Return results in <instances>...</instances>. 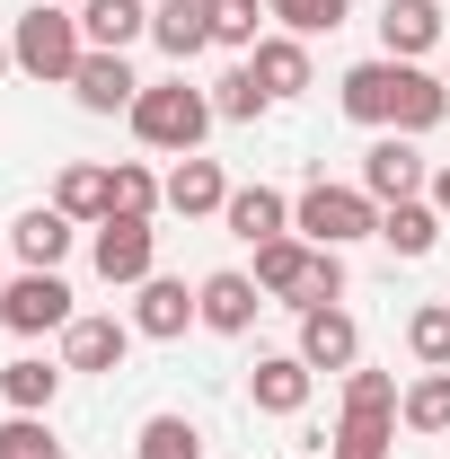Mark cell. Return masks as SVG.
Wrapping results in <instances>:
<instances>
[{
  "instance_id": "1",
  "label": "cell",
  "mask_w": 450,
  "mask_h": 459,
  "mask_svg": "<svg viewBox=\"0 0 450 459\" xmlns=\"http://www.w3.org/2000/svg\"><path fill=\"white\" fill-rule=\"evenodd\" d=\"M336 107L353 115V124H371V133H406V142H424V133L450 115V80H433L424 62L371 54V62H353V71L336 80Z\"/></svg>"
},
{
  "instance_id": "2",
  "label": "cell",
  "mask_w": 450,
  "mask_h": 459,
  "mask_svg": "<svg viewBox=\"0 0 450 459\" xmlns=\"http://www.w3.org/2000/svg\"><path fill=\"white\" fill-rule=\"evenodd\" d=\"M256 291L282 300V309H327V300H344V247H309L300 230L265 238L256 247Z\"/></svg>"
},
{
  "instance_id": "3",
  "label": "cell",
  "mask_w": 450,
  "mask_h": 459,
  "mask_svg": "<svg viewBox=\"0 0 450 459\" xmlns=\"http://www.w3.org/2000/svg\"><path fill=\"white\" fill-rule=\"evenodd\" d=\"M212 124H221V115H212V98H203L186 71H177V80H142V98H133V133H142V151H169V160H195Z\"/></svg>"
},
{
  "instance_id": "4",
  "label": "cell",
  "mask_w": 450,
  "mask_h": 459,
  "mask_svg": "<svg viewBox=\"0 0 450 459\" xmlns=\"http://www.w3.org/2000/svg\"><path fill=\"white\" fill-rule=\"evenodd\" d=\"M9 54L27 80H45V89H71V71L89 54V36H80V9H62V0H36V9H18V27H9Z\"/></svg>"
},
{
  "instance_id": "5",
  "label": "cell",
  "mask_w": 450,
  "mask_h": 459,
  "mask_svg": "<svg viewBox=\"0 0 450 459\" xmlns=\"http://www.w3.org/2000/svg\"><path fill=\"white\" fill-rule=\"evenodd\" d=\"M291 230L309 238V247H353V238H380V204L362 195V186H309L300 204H291Z\"/></svg>"
},
{
  "instance_id": "6",
  "label": "cell",
  "mask_w": 450,
  "mask_h": 459,
  "mask_svg": "<svg viewBox=\"0 0 450 459\" xmlns=\"http://www.w3.org/2000/svg\"><path fill=\"white\" fill-rule=\"evenodd\" d=\"M89 265H98L107 283H151V274H160V230L133 221V212H107L98 238H89Z\"/></svg>"
},
{
  "instance_id": "7",
  "label": "cell",
  "mask_w": 450,
  "mask_h": 459,
  "mask_svg": "<svg viewBox=\"0 0 450 459\" xmlns=\"http://www.w3.org/2000/svg\"><path fill=\"white\" fill-rule=\"evenodd\" d=\"M71 318H80V309H71V283H62V274H36V265H27L18 283L0 291V327H9V336H62Z\"/></svg>"
},
{
  "instance_id": "8",
  "label": "cell",
  "mask_w": 450,
  "mask_h": 459,
  "mask_svg": "<svg viewBox=\"0 0 450 459\" xmlns=\"http://www.w3.org/2000/svg\"><path fill=\"white\" fill-rule=\"evenodd\" d=\"M371 204H415V195H433V169H424V151L406 142V133H380L371 151H362V177H353Z\"/></svg>"
},
{
  "instance_id": "9",
  "label": "cell",
  "mask_w": 450,
  "mask_h": 459,
  "mask_svg": "<svg viewBox=\"0 0 450 459\" xmlns=\"http://www.w3.org/2000/svg\"><path fill=\"white\" fill-rule=\"evenodd\" d=\"M186 327H203V300L177 283V274H151V283H133V336L177 344Z\"/></svg>"
},
{
  "instance_id": "10",
  "label": "cell",
  "mask_w": 450,
  "mask_h": 459,
  "mask_svg": "<svg viewBox=\"0 0 450 459\" xmlns=\"http://www.w3.org/2000/svg\"><path fill=\"white\" fill-rule=\"evenodd\" d=\"M133 353V318H107V309H80L62 327V371H124Z\"/></svg>"
},
{
  "instance_id": "11",
  "label": "cell",
  "mask_w": 450,
  "mask_h": 459,
  "mask_svg": "<svg viewBox=\"0 0 450 459\" xmlns=\"http://www.w3.org/2000/svg\"><path fill=\"white\" fill-rule=\"evenodd\" d=\"M309 371H353L362 362V327H353V309H300V344H291Z\"/></svg>"
},
{
  "instance_id": "12",
  "label": "cell",
  "mask_w": 450,
  "mask_h": 459,
  "mask_svg": "<svg viewBox=\"0 0 450 459\" xmlns=\"http://www.w3.org/2000/svg\"><path fill=\"white\" fill-rule=\"evenodd\" d=\"M309 389H318V371L300 353H256V371H247V406L256 415H300Z\"/></svg>"
},
{
  "instance_id": "13",
  "label": "cell",
  "mask_w": 450,
  "mask_h": 459,
  "mask_svg": "<svg viewBox=\"0 0 450 459\" xmlns=\"http://www.w3.org/2000/svg\"><path fill=\"white\" fill-rule=\"evenodd\" d=\"M195 300H203V327H212V336H247V327H256V309H265L256 274H238V265L203 274V283H195Z\"/></svg>"
},
{
  "instance_id": "14",
  "label": "cell",
  "mask_w": 450,
  "mask_h": 459,
  "mask_svg": "<svg viewBox=\"0 0 450 459\" xmlns=\"http://www.w3.org/2000/svg\"><path fill=\"white\" fill-rule=\"evenodd\" d=\"M71 238H80V221H71L62 204H36V212H18V221H9V247H18V265H36V274H62Z\"/></svg>"
},
{
  "instance_id": "15",
  "label": "cell",
  "mask_w": 450,
  "mask_h": 459,
  "mask_svg": "<svg viewBox=\"0 0 450 459\" xmlns=\"http://www.w3.org/2000/svg\"><path fill=\"white\" fill-rule=\"evenodd\" d=\"M71 98H80V115H133L142 80H133V62H124V54H80V71H71Z\"/></svg>"
},
{
  "instance_id": "16",
  "label": "cell",
  "mask_w": 450,
  "mask_h": 459,
  "mask_svg": "<svg viewBox=\"0 0 450 459\" xmlns=\"http://www.w3.org/2000/svg\"><path fill=\"white\" fill-rule=\"evenodd\" d=\"M442 204H433V195H415V204H380V247H389V256H406V265H424V256H433V247H442Z\"/></svg>"
},
{
  "instance_id": "17",
  "label": "cell",
  "mask_w": 450,
  "mask_h": 459,
  "mask_svg": "<svg viewBox=\"0 0 450 459\" xmlns=\"http://www.w3.org/2000/svg\"><path fill=\"white\" fill-rule=\"evenodd\" d=\"M221 230H229V238H247V247H265V238H291V195H274V186H229Z\"/></svg>"
},
{
  "instance_id": "18",
  "label": "cell",
  "mask_w": 450,
  "mask_h": 459,
  "mask_svg": "<svg viewBox=\"0 0 450 459\" xmlns=\"http://www.w3.org/2000/svg\"><path fill=\"white\" fill-rule=\"evenodd\" d=\"M433 45H442V0H389L380 9V54L424 62Z\"/></svg>"
},
{
  "instance_id": "19",
  "label": "cell",
  "mask_w": 450,
  "mask_h": 459,
  "mask_svg": "<svg viewBox=\"0 0 450 459\" xmlns=\"http://www.w3.org/2000/svg\"><path fill=\"white\" fill-rule=\"evenodd\" d=\"M221 204H229L221 160H203V151H195V160H177V169H169V212H177V221H212Z\"/></svg>"
},
{
  "instance_id": "20",
  "label": "cell",
  "mask_w": 450,
  "mask_h": 459,
  "mask_svg": "<svg viewBox=\"0 0 450 459\" xmlns=\"http://www.w3.org/2000/svg\"><path fill=\"white\" fill-rule=\"evenodd\" d=\"M80 36L89 54H124L151 36V0H80Z\"/></svg>"
},
{
  "instance_id": "21",
  "label": "cell",
  "mask_w": 450,
  "mask_h": 459,
  "mask_svg": "<svg viewBox=\"0 0 450 459\" xmlns=\"http://www.w3.org/2000/svg\"><path fill=\"white\" fill-rule=\"evenodd\" d=\"M151 45L186 71V62L212 45V9H203V0H160V9H151Z\"/></svg>"
},
{
  "instance_id": "22",
  "label": "cell",
  "mask_w": 450,
  "mask_h": 459,
  "mask_svg": "<svg viewBox=\"0 0 450 459\" xmlns=\"http://www.w3.org/2000/svg\"><path fill=\"white\" fill-rule=\"evenodd\" d=\"M247 71H256V80H265V98H300V89H309V45H300V36H265V45H256V54H247Z\"/></svg>"
},
{
  "instance_id": "23",
  "label": "cell",
  "mask_w": 450,
  "mask_h": 459,
  "mask_svg": "<svg viewBox=\"0 0 450 459\" xmlns=\"http://www.w3.org/2000/svg\"><path fill=\"white\" fill-rule=\"evenodd\" d=\"M0 398L18 406V415H45V406L62 398V362H45V353H18V362H0Z\"/></svg>"
},
{
  "instance_id": "24",
  "label": "cell",
  "mask_w": 450,
  "mask_h": 459,
  "mask_svg": "<svg viewBox=\"0 0 450 459\" xmlns=\"http://www.w3.org/2000/svg\"><path fill=\"white\" fill-rule=\"evenodd\" d=\"M169 204V177H151L142 160H115L107 169V212H133V221H151Z\"/></svg>"
},
{
  "instance_id": "25",
  "label": "cell",
  "mask_w": 450,
  "mask_h": 459,
  "mask_svg": "<svg viewBox=\"0 0 450 459\" xmlns=\"http://www.w3.org/2000/svg\"><path fill=\"white\" fill-rule=\"evenodd\" d=\"M397 424L406 433H450V371H415L406 398H397Z\"/></svg>"
},
{
  "instance_id": "26",
  "label": "cell",
  "mask_w": 450,
  "mask_h": 459,
  "mask_svg": "<svg viewBox=\"0 0 450 459\" xmlns=\"http://www.w3.org/2000/svg\"><path fill=\"white\" fill-rule=\"evenodd\" d=\"M54 204L71 212V221L98 230V221H107V169H98V160H71V169L54 177Z\"/></svg>"
},
{
  "instance_id": "27",
  "label": "cell",
  "mask_w": 450,
  "mask_h": 459,
  "mask_svg": "<svg viewBox=\"0 0 450 459\" xmlns=\"http://www.w3.org/2000/svg\"><path fill=\"white\" fill-rule=\"evenodd\" d=\"M203 9H212V45H229V54L265 45V18H274L265 0H203Z\"/></svg>"
},
{
  "instance_id": "28",
  "label": "cell",
  "mask_w": 450,
  "mask_h": 459,
  "mask_svg": "<svg viewBox=\"0 0 450 459\" xmlns=\"http://www.w3.org/2000/svg\"><path fill=\"white\" fill-rule=\"evenodd\" d=\"M265 107H274V98H265V80H256L247 62H229L221 80H212V115H221V124H256Z\"/></svg>"
},
{
  "instance_id": "29",
  "label": "cell",
  "mask_w": 450,
  "mask_h": 459,
  "mask_svg": "<svg viewBox=\"0 0 450 459\" xmlns=\"http://www.w3.org/2000/svg\"><path fill=\"white\" fill-rule=\"evenodd\" d=\"M406 353H415V371H450V300H424L406 318Z\"/></svg>"
},
{
  "instance_id": "30",
  "label": "cell",
  "mask_w": 450,
  "mask_h": 459,
  "mask_svg": "<svg viewBox=\"0 0 450 459\" xmlns=\"http://www.w3.org/2000/svg\"><path fill=\"white\" fill-rule=\"evenodd\" d=\"M133 459H203V433H195V415H151V424L133 433Z\"/></svg>"
},
{
  "instance_id": "31",
  "label": "cell",
  "mask_w": 450,
  "mask_h": 459,
  "mask_svg": "<svg viewBox=\"0 0 450 459\" xmlns=\"http://www.w3.org/2000/svg\"><path fill=\"white\" fill-rule=\"evenodd\" d=\"M389 442H397V415H336L327 459H389Z\"/></svg>"
},
{
  "instance_id": "32",
  "label": "cell",
  "mask_w": 450,
  "mask_h": 459,
  "mask_svg": "<svg viewBox=\"0 0 450 459\" xmlns=\"http://www.w3.org/2000/svg\"><path fill=\"white\" fill-rule=\"evenodd\" d=\"M397 371H371V362H353L344 371V415H397Z\"/></svg>"
},
{
  "instance_id": "33",
  "label": "cell",
  "mask_w": 450,
  "mask_h": 459,
  "mask_svg": "<svg viewBox=\"0 0 450 459\" xmlns=\"http://www.w3.org/2000/svg\"><path fill=\"white\" fill-rule=\"evenodd\" d=\"M265 9L282 18V36H300V45H309V36H336L344 18H353L344 0H265Z\"/></svg>"
},
{
  "instance_id": "34",
  "label": "cell",
  "mask_w": 450,
  "mask_h": 459,
  "mask_svg": "<svg viewBox=\"0 0 450 459\" xmlns=\"http://www.w3.org/2000/svg\"><path fill=\"white\" fill-rule=\"evenodd\" d=\"M0 459H71V451L54 442L45 415H9V424H0Z\"/></svg>"
},
{
  "instance_id": "35",
  "label": "cell",
  "mask_w": 450,
  "mask_h": 459,
  "mask_svg": "<svg viewBox=\"0 0 450 459\" xmlns=\"http://www.w3.org/2000/svg\"><path fill=\"white\" fill-rule=\"evenodd\" d=\"M433 204H442V221H450V169H433Z\"/></svg>"
},
{
  "instance_id": "36",
  "label": "cell",
  "mask_w": 450,
  "mask_h": 459,
  "mask_svg": "<svg viewBox=\"0 0 450 459\" xmlns=\"http://www.w3.org/2000/svg\"><path fill=\"white\" fill-rule=\"evenodd\" d=\"M9 71H18V54H9V36H0V80H9Z\"/></svg>"
},
{
  "instance_id": "37",
  "label": "cell",
  "mask_w": 450,
  "mask_h": 459,
  "mask_svg": "<svg viewBox=\"0 0 450 459\" xmlns=\"http://www.w3.org/2000/svg\"><path fill=\"white\" fill-rule=\"evenodd\" d=\"M62 9H80V0H62Z\"/></svg>"
},
{
  "instance_id": "38",
  "label": "cell",
  "mask_w": 450,
  "mask_h": 459,
  "mask_svg": "<svg viewBox=\"0 0 450 459\" xmlns=\"http://www.w3.org/2000/svg\"><path fill=\"white\" fill-rule=\"evenodd\" d=\"M442 80H450V62H442Z\"/></svg>"
}]
</instances>
